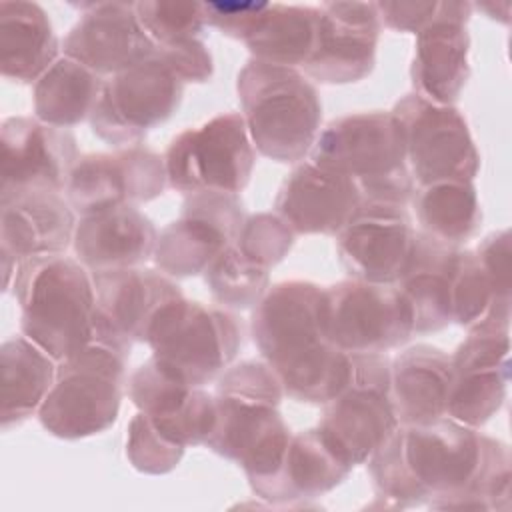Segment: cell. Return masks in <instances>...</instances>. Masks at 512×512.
Masks as SVG:
<instances>
[{
    "mask_svg": "<svg viewBox=\"0 0 512 512\" xmlns=\"http://www.w3.org/2000/svg\"><path fill=\"white\" fill-rule=\"evenodd\" d=\"M252 340L296 402L326 404L348 382L350 354L324 328V288L306 280L270 286L254 306Z\"/></svg>",
    "mask_w": 512,
    "mask_h": 512,
    "instance_id": "1",
    "label": "cell"
},
{
    "mask_svg": "<svg viewBox=\"0 0 512 512\" xmlns=\"http://www.w3.org/2000/svg\"><path fill=\"white\" fill-rule=\"evenodd\" d=\"M0 200L22 192H62L76 164V138L36 116H10L0 130Z\"/></svg>",
    "mask_w": 512,
    "mask_h": 512,
    "instance_id": "17",
    "label": "cell"
},
{
    "mask_svg": "<svg viewBox=\"0 0 512 512\" xmlns=\"http://www.w3.org/2000/svg\"><path fill=\"white\" fill-rule=\"evenodd\" d=\"M400 426L390 396V358L350 354L344 388L324 404L318 428L352 464L366 462Z\"/></svg>",
    "mask_w": 512,
    "mask_h": 512,
    "instance_id": "10",
    "label": "cell"
},
{
    "mask_svg": "<svg viewBox=\"0 0 512 512\" xmlns=\"http://www.w3.org/2000/svg\"><path fill=\"white\" fill-rule=\"evenodd\" d=\"M12 288L22 334L56 362L88 344L98 310L96 290L90 270L76 258L52 254L22 260Z\"/></svg>",
    "mask_w": 512,
    "mask_h": 512,
    "instance_id": "5",
    "label": "cell"
},
{
    "mask_svg": "<svg viewBox=\"0 0 512 512\" xmlns=\"http://www.w3.org/2000/svg\"><path fill=\"white\" fill-rule=\"evenodd\" d=\"M458 246L416 230L410 258L396 288L412 310L414 334H430L452 324L450 290Z\"/></svg>",
    "mask_w": 512,
    "mask_h": 512,
    "instance_id": "26",
    "label": "cell"
},
{
    "mask_svg": "<svg viewBox=\"0 0 512 512\" xmlns=\"http://www.w3.org/2000/svg\"><path fill=\"white\" fill-rule=\"evenodd\" d=\"M450 308L452 322L464 328H472L486 318L510 322V302L494 296V290L472 250L460 248L456 254Z\"/></svg>",
    "mask_w": 512,
    "mask_h": 512,
    "instance_id": "35",
    "label": "cell"
},
{
    "mask_svg": "<svg viewBox=\"0 0 512 512\" xmlns=\"http://www.w3.org/2000/svg\"><path fill=\"white\" fill-rule=\"evenodd\" d=\"M472 8L482 10L488 18L498 20V22H502V24H508V20H510V18H506V16L500 14V10H502V12H510V2H480V4H472Z\"/></svg>",
    "mask_w": 512,
    "mask_h": 512,
    "instance_id": "44",
    "label": "cell"
},
{
    "mask_svg": "<svg viewBox=\"0 0 512 512\" xmlns=\"http://www.w3.org/2000/svg\"><path fill=\"white\" fill-rule=\"evenodd\" d=\"M244 220L240 194H188L180 216L158 232L152 256L156 268L170 278L204 274L236 242Z\"/></svg>",
    "mask_w": 512,
    "mask_h": 512,
    "instance_id": "14",
    "label": "cell"
},
{
    "mask_svg": "<svg viewBox=\"0 0 512 512\" xmlns=\"http://www.w3.org/2000/svg\"><path fill=\"white\" fill-rule=\"evenodd\" d=\"M352 468L316 426L290 436L278 472L254 488V492L264 500L280 504L310 500L342 484Z\"/></svg>",
    "mask_w": 512,
    "mask_h": 512,
    "instance_id": "27",
    "label": "cell"
},
{
    "mask_svg": "<svg viewBox=\"0 0 512 512\" xmlns=\"http://www.w3.org/2000/svg\"><path fill=\"white\" fill-rule=\"evenodd\" d=\"M206 24L220 30L224 36L246 40L256 28L268 2H202Z\"/></svg>",
    "mask_w": 512,
    "mask_h": 512,
    "instance_id": "41",
    "label": "cell"
},
{
    "mask_svg": "<svg viewBox=\"0 0 512 512\" xmlns=\"http://www.w3.org/2000/svg\"><path fill=\"white\" fill-rule=\"evenodd\" d=\"M362 202L358 184L302 160L282 182L274 208L294 234H338Z\"/></svg>",
    "mask_w": 512,
    "mask_h": 512,
    "instance_id": "22",
    "label": "cell"
},
{
    "mask_svg": "<svg viewBox=\"0 0 512 512\" xmlns=\"http://www.w3.org/2000/svg\"><path fill=\"white\" fill-rule=\"evenodd\" d=\"M58 362L36 342L10 336L0 346V420L8 430L38 414L54 378Z\"/></svg>",
    "mask_w": 512,
    "mask_h": 512,
    "instance_id": "30",
    "label": "cell"
},
{
    "mask_svg": "<svg viewBox=\"0 0 512 512\" xmlns=\"http://www.w3.org/2000/svg\"><path fill=\"white\" fill-rule=\"evenodd\" d=\"M470 2H440L436 18L416 34L412 58L414 92L430 102L454 106L468 76Z\"/></svg>",
    "mask_w": 512,
    "mask_h": 512,
    "instance_id": "21",
    "label": "cell"
},
{
    "mask_svg": "<svg viewBox=\"0 0 512 512\" xmlns=\"http://www.w3.org/2000/svg\"><path fill=\"white\" fill-rule=\"evenodd\" d=\"M378 14L384 26L396 32L418 34L428 26L440 8V2H420V0H400V2H376Z\"/></svg>",
    "mask_w": 512,
    "mask_h": 512,
    "instance_id": "43",
    "label": "cell"
},
{
    "mask_svg": "<svg viewBox=\"0 0 512 512\" xmlns=\"http://www.w3.org/2000/svg\"><path fill=\"white\" fill-rule=\"evenodd\" d=\"M156 52L166 60V64L186 82H206L212 78L214 62L212 54L200 38H190L174 44L156 46Z\"/></svg>",
    "mask_w": 512,
    "mask_h": 512,
    "instance_id": "42",
    "label": "cell"
},
{
    "mask_svg": "<svg viewBox=\"0 0 512 512\" xmlns=\"http://www.w3.org/2000/svg\"><path fill=\"white\" fill-rule=\"evenodd\" d=\"M102 86V76L70 56H60L34 82V116L44 124L68 130L90 118Z\"/></svg>",
    "mask_w": 512,
    "mask_h": 512,
    "instance_id": "32",
    "label": "cell"
},
{
    "mask_svg": "<svg viewBox=\"0 0 512 512\" xmlns=\"http://www.w3.org/2000/svg\"><path fill=\"white\" fill-rule=\"evenodd\" d=\"M236 90L254 150L276 162H302L322 122L316 86L296 68L252 58L238 72Z\"/></svg>",
    "mask_w": 512,
    "mask_h": 512,
    "instance_id": "6",
    "label": "cell"
},
{
    "mask_svg": "<svg viewBox=\"0 0 512 512\" xmlns=\"http://www.w3.org/2000/svg\"><path fill=\"white\" fill-rule=\"evenodd\" d=\"M184 82L156 52L104 80L90 114L92 132L110 146H140L148 130L166 122L180 106Z\"/></svg>",
    "mask_w": 512,
    "mask_h": 512,
    "instance_id": "11",
    "label": "cell"
},
{
    "mask_svg": "<svg viewBox=\"0 0 512 512\" xmlns=\"http://www.w3.org/2000/svg\"><path fill=\"white\" fill-rule=\"evenodd\" d=\"M76 222L74 208L60 192H22L0 200V252L18 262L64 254Z\"/></svg>",
    "mask_w": 512,
    "mask_h": 512,
    "instance_id": "24",
    "label": "cell"
},
{
    "mask_svg": "<svg viewBox=\"0 0 512 512\" xmlns=\"http://www.w3.org/2000/svg\"><path fill=\"white\" fill-rule=\"evenodd\" d=\"M510 230H496L488 234L474 252L484 270L494 296L510 302L512 292V242Z\"/></svg>",
    "mask_w": 512,
    "mask_h": 512,
    "instance_id": "40",
    "label": "cell"
},
{
    "mask_svg": "<svg viewBox=\"0 0 512 512\" xmlns=\"http://www.w3.org/2000/svg\"><path fill=\"white\" fill-rule=\"evenodd\" d=\"M132 342L98 314L88 344L58 362L54 384L38 410L42 428L62 440L108 430L120 412Z\"/></svg>",
    "mask_w": 512,
    "mask_h": 512,
    "instance_id": "4",
    "label": "cell"
},
{
    "mask_svg": "<svg viewBox=\"0 0 512 512\" xmlns=\"http://www.w3.org/2000/svg\"><path fill=\"white\" fill-rule=\"evenodd\" d=\"M58 36L36 2H0V66L14 82H36L60 56Z\"/></svg>",
    "mask_w": 512,
    "mask_h": 512,
    "instance_id": "29",
    "label": "cell"
},
{
    "mask_svg": "<svg viewBox=\"0 0 512 512\" xmlns=\"http://www.w3.org/2000/svg\"><path fill=\"white\" fill-rule=\"evenodd\" d=\"M134 8L156 46L198 38L206 26L202 2L144 0L134 2Z\"/></svg>",
    "mask_w": 512,
    "mask_h": 512,
    "instance_id": "37",
    "label": "cell"
},
{
    "mask_svg": "<svg viewBox=\"0 0 512 512\" xmlns=\"http://www.w3.org/2000/svg\"><path fill=\"white\" fill-rule=\"evenodd\" d=\"M452 380V354L416 344L390 360V396L404 426L430 424L446 416Z\"/></svg>",
    "mask_w": 512,
    "mask_h": 512,
    "instance_id": "28",
    "label": "cell"
},
{
    "mask_svg": "<svg viewBox=\"0 0 512 512\" xmlns=\"http://www.w3.org/2000/svg\"><path fill=\"white\" fill-rule=\"evenodd\" d=\"M402 130L406 164L416 186L444 180H474L480 154L460 110L406 94L390 110Z\"/></svg>",
    "mask_w": 512,
    "mask_h": 512,
    "instance_id": "13",
    "label": "cell"
},
{
    "mask_svg": "<svg viewBox=\"0 0 512 512\" xmlns=\"http://www.w3.org/2000/svg\"><path fill=\"white\" fill-rule=\"evenodd\" d=\"M184 450L186 448L166 438L146 414L138 412L130 420L126 456L138 472L166 474L180 464Z\"/></svg>",
    "mask_w": 512,
    "mask_h": 512,
    "instance_id": "38",
    "label": "cell"
},
{
    "mask_svg": "<svg viewBox=\"0 0 512 512\" xmlns=\"http://www.w3.org/2000/svg\"><path fill=\"white\" fill-rule=\"evenodd\" d=\"M212 298L232 310L254 308L270 288V268L228 246L204 272Z\"/></svg>",
    "mask_w": 512,
    "mask_h": 512,
    "instance_id": "34",
    "label": "cell"
},
{
    "mask_svg": "<svg viewBox=\"0 0 512 512\" xmlns=\"http://www.w3.org/2000/svg\"><path fill=\"white\" fill-rule=\"evenodd\" d=\"M80 8V20L64 38V56L110 78L154 52L134 2H88Z\"/></svg>",
    "mask_w": 512,
    "mask_h": 512,
    "instance_id": "20",
    "label": "cell"
},
{
    "mask_svg": "<svg viewBox=\"0 0 512 512\" xmlns=\"http://www.w3.org/2000/svg\"><path fill=\"white\" fill-rule=\"evenodd\" d=\"M510 380V322L486 318L468 328L452 354L446 416L470 428L484 426L504 404Z\"/></svg>",
    "mask_w": 512,
    "mask_h": 512,
    "instance_id": "15",
    "label": "cell"
},
{
    "mask_svg": "<svg viewBox=\"0 0 512 512\" xmlns=\"http://www.w3.org/2000/svg\"><path fill=\"white\" fill-rule=\"evenodd\" d=\"M318 34L306 76L320 84H350L364 80L376 64L382 20L376 2L334 0L318 6Z\"/></svg>",
    "mask_w": 512,
    "mask_h": 512,
    "instance_id": "19",
    "label": "cell"
},
{
    "mask_svg": "<svg viewBox=\"0 0 512 512\" xmlns=\"http://www.w3.org/2000/svg\"><path fill=\"white\" fill-rule=\"evenodd\" d=\"M310 160L352 178L364 200L408 206L416 192L402 130L392 112H356L328 122L318 132Z\"/></svg>",
    "mask_w": 512,
    "mask_h": 512,
    "instance_id": "7",
    "label": "cell"
},
{
    "mask_svg": "<svg viewBox=\"0 0 512 512\" xmlns=\"http://www.w3.org/2000/svg\"><path fill=\"white\" fill-rule=\"evenodd\" d=\"M420 230L450 246L470 240L482 224V208L474 182L444 180L416 186L412 196Z\"/></svg>",
    "mask_w": 512,
    "mask_h": 512,
    "instance_id": "33",
    "label": "cell"
},
{
    "mask_svg": "<svg viewBox=\"0 0 512 512\" xmlns=\"http://www.w3.org/2000/svg\"><path fill=\"white\" fill-rule=\"evenodd\" d=\"M328 340L346 354H380L414 334L412 310L396 284L342 280L324 288Z\"/></svg>",
    "mask_w": 512,
    "mask_h": 512,
    "instance_id": "12",
    "label": "cell"
},
{
    "mask_svg": "<svg viewBox=\"0 0 512 512\" xmlns=\"http://www.w3.org/2000/svg\"><path fill=\"white\" fill-rule=\"evenodd\" d=\"M146 344L160 364L200 388L218 378L240 352L242 324L226 310L182 296L156 314Z\"/></svg>",
    "mask_w": 512,
    "mask_h": 512,
    "instance_id": "8",
    "label": "cell"
},
{
    "mask_svg": "<svg viewBox=\"0 0 512 512\" xmlns=\"http://www.w3.org/2000/svg\"><path fill=\"white\" fill-rule=\"evenodd\" d=\"M282 396L276 372L260 360L226 368L216 384V424L206 446L240 464L252 490L278 472L292 436L278 410Z\"/></svg>",
    "mask_w": 512,
    "mask_h": 512,
    "instance_id": "3",
    "label": "cell"
},
{
    "mask_svg": "<svg viewBox=\"0 0 512 512\" xmlns=\"http://www.w3.org/2000/svg\"><path fill=\"white\" fill-rule=\"evenodd\" d=\"M96 314L130 342H146L156 314L182 298L180 286L164 272L144 266L102 270L92 274Z\"/></svg>",
    "mask_w": 512,
    "mask_h": 512,
    "instance_id": "23",
    "label": "cell"
},
{
    "mask_svg": "<svg viewBox=\"0 0 512 512\" xmlns=\"http://www.w3.org/2000/svg\"><path fill=\"white\" fill-rule=\"evenodd\" d=\"M294 230L274 212H260L244 220L236 246L256 262L272 268L290 252Z\"/></svg>",
    "mask_w": 512,
    "mask_h": 512,
    "instance_id": "39",
    "label": "cell"
},
{
    "mask_svg": "<svg viewBox=\"0 0 512 512\" xmlns=\"http://www.w3.org/2000/svg\"><path fill=\"white\" fill-rule=\"evenodd\" d=\"M492 438L442 416L430 424H400L366 460L378 496L394 506L426 502L442 508L480 474Z\"/></svg>",
    "mask_w": 512,
    "mask_h": 512,
    "instance_id": "2",
    "label": "cell"
},
{
    "mask_svg": "<svg viewBox=\"0 0 512 512\" xmlns=\"http://www.w3.org/2000/svg\"><path fill=\"white\" fill-rule=\"evenodd\" d=\"M194 386L186 384L154 356L140 364L128 380V396L132 404L150 418L174 414L190 396Z\"/></svg>",
    "mask_w": 512,
    "mask_h": 512,
    "instance_id": "36",
    "label": "cell"
},
{
    "mask_svg": "<svg viewBox=\"0 0 512 512\" xmlns=\"http://www.w3.org/2000/svg\"><path fill=\"white\" fill-rule=\"evenodd\" d=\"M162 158L176 192L240 194L250 182L256 150L242 114L224 112L174 136Z\"/></svg>",
    "mask_w": 512,
    "mask_h": 512,
    "instance_id": "9",
    "label": "cell"
},
{
    "mask_svg": "<svg viewBox=\"0 0 512 512\" xmlns=\"http://www.w3.org/2000/svg\"><path fill=\"white\" fill-rule=\"evenodd\" d=\"M166 184L164 158L148 148L132 146L80 156L64 192L74 212L84 216L116 206L146 204L158 198Z\"/></svg>",
    "mask_w": 512,
    "mask_h": 512,
    "instance_id": "16",
    "label": "cell"
},
{
    "mask_svg": "<svg viewBox=\"0 0 512 512\" xmlns=\"http://www.w3.org/2000/svg\"><path fill=\"white\" fill-rule=\"evenodd\" d=\"M416 230L406 206L364 200L336 234V252L344 270L364 282L396 284Z\"/></svg>",
    "mask_w": 512,
    "mask_h": 512,
    "instance_id": "18",
    "label": "cell"
},
{
    "mask_svg": "<svg viewBox=\"0 0 512 512\" xmlns=\"http://www.w3.org/2000/svg\"><path fill=\"white\" fill-rule=\"evenodd\" d=\"M318 20V6L268 2L244 44L254 60L286 68L304 66L316 44Z\"/></svg>",
    "mask_w": 512,
    "mask_h": 512,
    "instance_id": "31",
    "label": "cell"
},
{
    "mask_svg": "<svg viewBox=\"0 0 512 512\" xmlns=\"http://www.w3.org/2000/svg\"><path fill=\"white\" fill-rule=\"evenodd\" d=\"M158 230L136 206H116L80 216L72 248L92 274L142 266L154 256Z\"/></svg>",
    "mask_w": 512,
    "mask_h": 512,
    "instance_id": "25",
    "label": "cell"
}]
</instances>
